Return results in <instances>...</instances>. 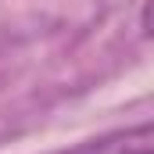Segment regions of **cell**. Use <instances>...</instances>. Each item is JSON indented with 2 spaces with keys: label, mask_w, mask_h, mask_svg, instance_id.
<instances>
[{
  "label": "cell",
  "mask_w": 154,
  "mask_h": 154,
  "mask_svg": "<svg viewBox=\"0 0 154 154\" xmlns=\"http://www.w3.org/2000/svg\"><path fill=\"white\" fill-rule=\"evenodd\" d=\"M65 154H154V122L115 129L100 140H86Z\"/></svg>",
  "instance_id": "cell-1"
},
{
  "label": "cell",
  "mask_w": 154,
  "mask_h": 154,
  "mask_svg": "<svg viewBox=\"0 0 154 154\" xmlns=\"http://www.w3.org/2000/svg\"><path fill=\"white\" fill-rule=\"evenodd\" d=\"M140 29H143V36L154 39V0H147L143 11H140Z\"/></svg>",
  "instance_id": "cell-2"
}]
</instances>
